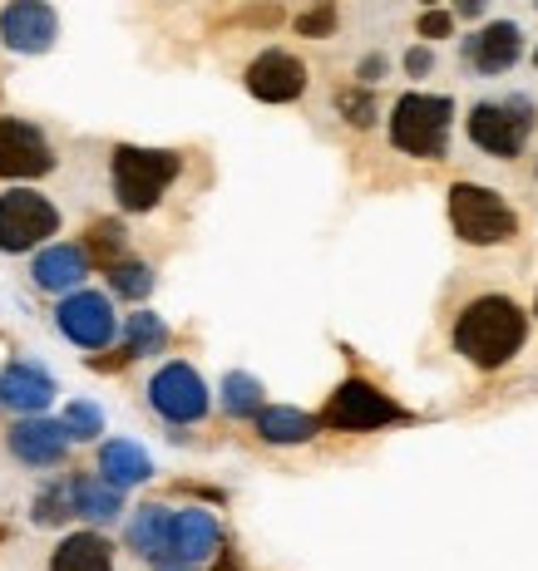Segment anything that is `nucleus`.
I'll list each match as a JSON object with an SVG mask.
<instances>
[{
  "label": "nucleus",
  "mask_w": 538,
  "mask_h": 571,
  "mask_svg": "<svg viewBox=\"0 0 538 571\" xmlns=\"http://www.w3.org/2000/svg\"><path fill=\"white\" fill-rule=\"evenodd\" d=\"M528 340V316L509 296H474L454 316V350L479 370H504Z\"/></svg>",
  "instance_id": "nucleus-1"
},
{
  "label": "nucleus",
  "mask_w": 538,
  "mask_h": 571,
  "mask_svg": "<svg viewBox=\"0 0 538 571\" xmlns=\"http://www.w3.org/2000/svg\"><path fill=\"white\" fill-rule=\"evenodd\" d=\"M184 158L173 149H134V143H118L114 163H109V182H114V198L124 212H153L159 198L168 192V182L178 178Z\"/></svg>",
  "instance_id": "nucleus-2"
},
{
  "label": "nucleus",
  "mask_w": 538,
  "mask_h": 571,
  "mask_svg": "<svg viewBox=\"0 0 538 571\" xmlns=\"http://www.w3.org/2000/svg\"><path fill=\"white\" fill-rule=\"evenodd\" d=\"M454 99L445 94H400L390 109V143L410 158H445Z\"/></svg>",
  "instance_id": "nucleus-3"
},
{
  "label": "nucleus",
  "mask_w": 538,
  "mask_h": 571,
  "mask_svg": "<svg viewBox=\"0 0 538 571\" xmlns=\"http://www.w3.org/2000/svg\"><path fill=\"white\" fill-rule=\"evenodd\" d=\"M450 227L470 246H504L514 242L518 217L504 202V192L479 188V182H454L450 188Z\"/></svg>",
  "instance_id": "nucleus-4"
},
{
  "label": "nucleus",
  "mask_w": 538,
  "mask_h": 571,
  "mask_svg": "<svg viewBox=\"0 0 538 571\" xmlns=\"http://www.w3.org/2000/svg\"><path fill=\"white\" fill-rule=\"evenodd\" d=\"M534 134V104L524 94L509 99H485V104L470 109V138L474 149L495 153V158H518Z\"/></svg>",
  "instance_id": "nucleus-5"
},
{
  "label": "nucleus",
  "mask_w": 538,
  "mask_h": 571,
  "mask_svg": "<svg viewBox=\"0 0 538 571\" xmlns=\"http://www.w3.org/2000/svg\"><path fill=\"white\" fill-rule=\"evenodd\" d=\"M60 232V207L35 188L0 192V252H35Z\"/></svg>",
  "instance_id": "nucleus-6"
},
{
  "label": "nucleus",
  "mask_w": 538,
  "mask_h": 571,
  "mask_svg": "<svg viewBox=\"0 0 538 571\" xmlns=\"http://www.w3.org/2000/svg\"><path fill=\"white\" fill-rule=\"evenodd\" d=\"M400 419H405V409L371 380H346L326 404V423L341 429V434H371V429H386V423Z\"/></svg>",
  "instance_id": "nucleus-7"
},
{
  "label": "nucleus",
  "mask_w": 538,
  "mask_h": 571,
  "mask_svg": "<svg viewBox=\"0 0 538 571\" xmlns=\"http://www.w3.org/2000/svg\"><path fill=\"white\" fill-rule=\"evenodd\" d=\"M149 404H153V414H159V419H168V423H198L213 399H208V384H203V375H198L193 365L168 360V365H159V370H153Z\"/></svg>",
  "instance_id": "nucleus-8"
},
{
  "label": "nucleus",
  "mask_w": 538,
  "mask_h": 571,
  "mask_svg": "<svg viewBox=\"0 0 538 571\" xmlns=\"http://www.w3.org/2000/svg\"><path fill=\"white\" fill-rule=\"evenodd\" d=\"M54 326L79 350H104L118 335V316L109 306V296H99V291H70L54 310Z\"/></svg>",
  "instance_id": "nucleus-9"
},
{
  "label": "nucleus",
  "mask_w": 538,
  "mask_h": 571,
  "mask_svg": "<svg viewBox=\"0 0 538 571\" xmlns=\"http://www.w3.org/2000/svg\"><path fill=\"white\" fill-rule=\"evenodd\" d=\"M54 168V149L45 128H35L30 118H0V178L30 182L45 178Z\"/></svg>",
  "instance_id": "nucleus-10"
},
{
  "label": "nucleus",
  "mask_w": 538,
  "mask_h": 571,
  "mask_svg": "<svg viewBox=\"0 0 538 571\" xmlns=\"http://www.w3.org/2000/svg\"><path fill=\"white\" fill-rule=\"evenodd\" d=\"M60 35V21H54L50 0H11L0 11V40L15 54H45Z\"/></svg>",
  "instance_id": "nucleus-11"
},
{
  "label": "nucleus",
  "mask_w": 538,
  "mask_h": 571,
  "mask_svg": "<svg viewBox=\"0 0 538 571\" xmlns=\"http://www.w3.org/2000/svg\"><path fill=\"white\" fill-rule=\"evenodd\" d=\"M248 89L262 104H291L306 94V64L287 50H262L248 64Z\"/></svg>",
  "instance_id": "nucleus-12"
},
{
  "label": "nucleus",
  "mask_w": 538,
  "mask_h": 571,
  "mask_svg": "<svg viewBox=\"0 0 538 571\" xmlns=\"http://www.w3.org/2000/svg\"><path fill=\"white\" fill-rule=\"evenodd\" d=\"M11 454L30 468H54L65 464L70 454V434L60 419H45V414H25L21 423L11 429Z\"/></svg>",
  "instance_id": "nucleus-13"
},
{
  "label": "nucleus",
  "mask_w": 538,
  "mask_h": 571,
  "mask_svg": "<svg viewBox=\"0 0 538 571\" xmlns=\"http://www.w3.org/2000/svg\"><path fill=\"white\" fill-rule=\"evenodd\" d=\"M460 54L479 75H504L509 64L524 54V35H518L514 21H495V25H485V30H474L470 40L460 45Z\"/></svg>",
  "instance_id": "nucleus-14"
},
{
  "label": "nucleus",
  "mask_w": 538,
  "mask_h": 571,
  "mask_svg": "<svg viewBox=\"0 0 538 571\" xmlns=\"http://www.w3.org/2000/svg\"><path fill=\"white\" fill-rule=\"evenodd\" d=\"M30 276H35V286L40 291H79V281L89 276V252L85 246H75V242H50V246H40V256H35V266H30Z\"/></svg>",
  "instance_id": "nucleus-15"
},
{
  "label": "nucleus",
  "mask_w": 538,
  "mask_h": 571,
  "mask_svg": "<svg viewBox=\"0 0 538 571\" xmlns=\"http://www.w3.org/2000/svg\"><path fill=\"white\" fill-rule=\"evenodd\" d=\"M54 399V380L35 360H15L0 370V404L15 414H45Z\"/></svg>",
  "instance_id": "nucleus-16"
},
{
  "label": "nucleus",
  "mask_w": 538,
  "mask_h": 571,
  "mask_svg": "<svg viewBox=\"0 0 538 571\" xmlns=\"http://www.w3.org/2000/svg\"><path fill=\"white\" fill-rule=\"evenodd\" d=\"M223 542V528L208 508H178L173 512V537H168V557H184V561H208Z\"/></svg>",
  "instance_id": "nucleus-17"
},
{
  "label": "nucleus",
  "mask_w": 538,
  "mask_h": 571,
  "mask_svg": "<svg viewBox=\"0 0 538 571\" xmlns=\"http://www.w3.org/2000/svg\"><path fill=\"white\" fill-rule=\"evenodd\" d=\"M70 508H75V518H89V522H114L118 512H124V487L104 483L99 473H79L70 478Z\"/></svg>",
  "instance_id": "nucleus-18"
},
{
  "label": "nucleus",
  "mask_w": 538,
  "mask_h": 571,
  "mask_svg": "<svg viewBox=\"0 0 538 571\" xmlns=\"http://www.w3.org/2000/svg\"><path fill=\"white\" fill-rule=\"evenodd\" d=\"M99 478L114 487H139L153 478V458L143 454L134 439H109V444L99 448Z\"/></svg>",
  "instance_id": "nucleus-19"
},
{
  "label": "nucleus",
  "mask_w": 538,
  "mask_h": 571,
  "mask_svg": "<svg viewBox=\"0 0 538 571\" xmlns=\"http://www.w3.org/2000/svg\"><path fill=\"white\" fill-rule=\"evenodd\" d=\"M168 537H173V508H163V503H143L129 518V528H124V542H129L143 561L168 557Z\"/></svg>",
  "instance_id": "nucleus-20"
},
{
  "label": "nucleus",
  "mask_w": 538,
  "mask_h": 571,
  "mask_svg": "<svg viewBox=\"0 0 538 571\" xmlns=\"http://www.w3.org/2000/svg\"><path fill=\"white\" fill-rule=\"evenodd\" d=\"M50 571H114V547L99 532H70L50 551Z\"/></svg>",
  "instance_id": "nucleus-21"
},
{
  "label": "nucleus",
  "mask_w": 538,
  "mask_h": 571,
  "mask_svg": "<svg viewBox=\"0 0 538 571\" xmlns=\"http://www.w3.org/2000/svg\"><path fill=\"white\" fill-rule=\"evenodd\" d=\"M252 419H258V434L267 439V444H306V439L316 434V419H312V414L287 409V404H272V409L262 404Z\"/></svg>",
  "instance_id": "nucleus-22"
},
{
  "label": "nucleus",
  "mask_w": 538,
  "mask_h": 571,
  "mask_svg": "<svg viewBox=\"0 0 538 571\" xmlns=\"http://www.w3.org/2000/svg\"><path fill=\"white\" fill-rule=\"evenodd\" d=\"M163 345H168V326H163L153 310H134V316L124 320V355H129V360L159 355Z\"/></svg>",
  "instance_id": "nucleus-23"
},
{
  "label": "nucleus",
  "mask_w": 538,
  "mask_h": 571,
  "mask_svg": "<svg viewBox=\"0 0 538 571\" xmlns=\"http://www.w3.org/2000/svg\"><path fill=\"white\" fill-rule=\"evenodd\" d=\"M223 409L237 414V419H252V414L262 409V384L252 380V375L233 370V375L223 380Z\"/></svg>",
  "instance_id": "nucleus-24"
},
{
  "label": "nucleus",
  "mask_w": 538,
  "mask_h": 571,
  "mask_svg": "<svg viewBox=\"0 0 538 571\" xmlns=\"http://www.w3.org/2000/svg\"><path fill=\"white\" fill-rule=\"evenodd\" d=\"M109 286H114V296H124V301H143L153 291V271L143 262H124V256H118V262L109 266Z\"/></svg>",
  "instance_id": "nucleus-25"
},
{
  "label": "nucleus",
  "mask_w": 538,
  "mask_h": 571,
  "mask_svg": "<svg viewBox=\"0 0 538 571\" xmlns=\"http://www.w3.org/2000/svg\"><path fill=\"white\" fill-rule=\"evenodd\" d=\"M60 423H65L70 444H89V439L104 434V414H99V404H89V399H75V404H70Z\"/></svg>",
  "instance_id": "nucleus-26"
},
{
  "label": "nucleus",
  "mask_w": 538,
  "mask_h": 571,
  "mask_svg": "<svg viewBox=\"0 0 538 571\" xmlns=\"http://www.w3.org/2000/svg\"><path fill=\"white\" fill-rule=\"evenodd\" d=\"M75 518V508H70V487H45L40 497H35V522L40 528H60V522H70Z\"/></svg>",
  "instance_id": "nucleus-27"
},
{
  "label": "nucleus",
  "mask_w": 538,
  "mask_h": 571,
  "mask_svg": "<svg viewBox=\"0 0 538 571\" xmlns=\"http://www.w3.org/2000/svg\"><path fill=\"white\" fill-rule=\"evenodd\" d=\"M89 252H95L99 262L114 266L118 256H124V227L118 223H95L89 227Z\"/></svg>",
  "instance_id": "nucleus-28"
},
{
  "label": "nucleus",
  "mask_w": 538,
  "mask_h": 571,
  "mask_svg": "<svg viewBox=\"0 0 538 571\" xmlns=\"http://www.w3.org/2000/svg\"><path fill=\"white\" fill-rule=\"evenodd\" d=\"M341 114L351 118L355 128H371V124H376V94H371V89H346V94H341Z\"/></svg>",
  "instance_id": "nucleus-29"
},
{
  "label": "nucleus",
  "mask_w": 538,
  "mask_h": 571,
  "mask_svg": "<svg viewBox=\"0 0 538 571\" xmlns=\"http://www.w3.org/2000/svg\"><path fill=\"white\" fill-rule=\"evenodd\" d=\"M297 30H302V35H331L336 30V5H331V0H322L316 11H306L302 21H297Z\"/></svg>",
  "instance_id": "nucleus-30"
},
{
  "label": "nucleus",
  "mask_w": 538,
  "mask_h": 571,
  "mask_svg": "<svg viewBox=\"0 0 538 571\" xmlns=\"http://www.w3.org/2000/svg\"><path fill=\"white\" fill-rule=\"evenodd\" d=\"M450 30H454V15L450 11H425L421 15V35H425V40H445Z\"/></svg>",
  "instance_id": "nucleus-31"
},
{
  "label": "nucleus",
  "mask_w": 538,
  "mask_h": 571,
  "mask_svg": "<svg viewBox=\"0 0 538 571\" xmlns=\"http://www.w3.org/2000/svg\"><path fill=\"white\" fill-rule=\"evenodd\" d=\"M355 75H361V85H366V89H376L380 79H386V60H380V54H366V60H361V69H355Z\"/></svg>",
  "instance_id": "nucleus-32"
},
{
  "label": "nucleus",
  "mask_w": 538,
  "mask_h": 571,
  "mask_svg": "<svg viewBox=\"0 0 538 571\" xmlns=\"http://www.w3.org/2000/svg\"><path fill=\"white\" fill-rule=\"evenodd\" d=\"M430 64H435V54L425 50V45H421V50H410V54H405V69H410V79L430 75Z\"/></svg>",
  "instance_id": "nucleus-33"
},
{
  "label": "nucleus",
  "mask_w": 538,
  "mask_h": 571,
  "mask_svg": "<svg viewBox=\"0 0 538 571\" xmlns=\"http://www.w3.org/2000/svg\"><path fill=\"white\" fill-rule=\"evenodd\" d=\"M485 5H489V0H454V15H460V21H479Z\"/></svg>",
  "instance_id": "nucleus-34"
},
{
  "label": "nucleus",
  "mask_w": 538,
  "mask_h": 571,
  "mask_svg": "<svg viewBox=\"0 0 538 571\" xmlns=\"http://www.w3.org/2000/svg\"><path fill=\"white\" fill-rule=\"evenodd\" d=\"M153 571H198L193 561H184V557H159L153 561Z\"/></svg>",
  "instance_id": "nucleus-35"
},
{
  "label": "nucleus",
  "mask_w": 538,
  "mask_h": 571,
  "mask_svg": "<svg viewBox=\"0 0 538 571\" xmlns=\"http://www.w3.org/2000/svg\"><path fill=\"white\" fill-rule=\"evenodd\" d=\"M534 316H538V301H534Z\"/></svg>",
  "instance_id": "nucleus-36"
},
{
  "label": "nucleus",
  "mask_w": 538,
  "mask_h": 571,
  "mask_svg": "<svg viewBox=\"0 0 538 571\" xmlns=\"http://www.w3.org/2000/svg\"><path fill=\"white\" fill-rule=\"evenodd\" d=\"M534 64H538V50H534Z\"/></svg>",
  "instance_id": "nucleus-37"
},
{
  "label": "nucleus",
  "mask_w": 538,
  "mask_h": 571,
  "mask_svg": "<svg viewBox=\"0 0 538 571\" xmlns=\"http://www.w3.org/2000/svg\"><path fill=\"white\" fill-rule=\"evenodd\" d=\"M534 5H538V0H534Z\"/></svg>",
  "instance_id": "nucleus-38"
}]
</instances>
